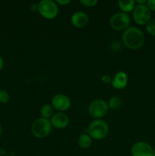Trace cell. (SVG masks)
I'll return each mask as SVG.
<instances>
[{
  "label": "cell",
  "instance_id": "6da1fadb",
  "mask_svg": "<svg viewBox=\"0 0 155 156\" xmlns=\"http://www.w3.org/2000/svg\"><path fill=\"white\" fill-rule=\"evenodd\" d=\"M123 44L129 50H138L143 47L145 41L144 33L136 27H129L122 35Z\"/></svg>",
  "mask_w": 155,
  "mask_h": 156
},
{
  "label": "cell",
  "instance_id": "7a4b0ae2",
  "mask_svg": "<svg viewBox=\"0 0 155 156\" xmlns=\"http://www.w3.org/2000/svg\"><path fill=\"white\" fill-rule=\"evenodd\" d=\"M87 133L92 140H102L109 133V126L103 119L94 120L88 126Z\"/></svg>",
  "mask_w": 155,
  "mask_h": 156
},
{
  "label": "cell",
  "instance_id": "3957f363",
  "mask_svg": "<svg viewBox=\"0 0 155 156\" xmlns=\"http://www.w3.org/2000/svg\"><path fill=\"white\" fill-rule=\"evenodd\" d=\"M52 125L48 119H36L31 125V133L33 136L38 139H43L48 136L52 131Z\"/></svg>",
  "mask_w": 155,
  "mask_h": 156
},
{
  "label": "cell",
  "instance_id": "277c9868",
  "mask_svg": "<svg viewBox=\"0 0 155 156\" xmlns=\"http://www.w3.org/2000/svg\"><path fill=\"white\" fill-rule=\"evenodd\" d=\"M37 12L46 19H54L59 14V6L52 0H42L37 4Z\"/></svg>",
  "mask_w": 155,
  "mask_h": 156
},
{
  "label": "cell",
  "instance_id": "5b68a950",
  "mask_svg": "<svg viewBox=\"0 0 155 156\" xmlns=\"http://www.w3.org/2000/svg\"><path fill=\"white\" fill-rule=\"evenodd\" d=\"M109 111L108 103L103 99H95L88 106V114L94 120L102 119Z\"/></svg>",
  "mask_w": 155,
  "mask_h": 156
},
{
  "label": "cell",
  "instance_id": "8992f818",
  "mask_svg": "<svg viewBox=\"0 0 155 156\" xmlns=\"http://www.w3.org/2000/svg\"><path fill=\"white\" fill-rule=\"evenodd\" d=\"M131 23L129 15L123 12H116L111 16L109 24L111 28L115 31L126 30L129 28Z\"/></svg>",
  "mask_w": 155,
  "mask_h": 156
},
{
  "label": "cell",
  "instance_id": "52a82bcc",
  "mask_svg": "<svg viewBox=\"0 0 155 156\" xmlns=\"http://www.w3.org/2000/svg\"><path fill=\"white\" fill-rule=\"evenodd\" d=\"M132 17L138 25H146L151 18V11L146 4L136 5L132 12Z\"/></svg>",
  "mask_w": 155,
  "mask_h": 156
},
{
  "label": "cell",
  "instance_id": "ba28073f",
  "mask_svg": "<svg viewBox=\"0 0 155 156\" xmlns=\"http://www.w3.org/2000/svg\"><path fill=\"white\" fill-rule=\"evenodd\" d=\"M51 105L54 110L63 113L71 108V102L68 96L63 94H57L51 99Z\"/></svg>",
  "mask_w": 155,
  "mask_h": 156
},
{
  "label": "cell",
  "instance_id": "9c48e42d",
  "mask_svg": "<svg viewBox=\"0 0 155 156\" xmlns=\"http://www.w3.org/2000/svg\"><path fill=\"white\" fill-rule=\"evenodd\" d=\"M153 147L146 142H137L131 149L132 156H153Z\"/></svg>",
  "mask_w": 155,
  "mask_h": 156
},
{
  "label": "cell",
  "instance_id": "30bf717a",
  "mask_svg": "<svg viewBox=\"0 0 155 156\" xmlns=\"http://www.w3.org/2000/svg\"><path fill=\"white\" fill-rule=\"evenodd\" d=\"M90 21L88 14L82 11H78L74 12L71 17V23L74 27L83 28L86 27Z\"/></svg>",
  "mask_w": 155,
  "mask_h": 156
},
{
  "label": "cell",
  "instance_id": "8fae6325",
  "mask_svg": "<svg viewBox=\"0 0 155 156\" xmlns=\"http://www.w3.org/2000/svg\"><path fill=\"white\" fill-rule=\"evenodd\" d=\"M50 123L52 126L55 129H62L68 126L69 123V118L68 116L64 113H56L53 114V117L50 118Z\"/></svg>",
  "mask_w": 155,
  "mask_h": 156
},
{
  "label": "cell",
  "instance_id": "7c38bea8",
  "mask_svg": "<svg viewBox=\"0 0 155 156\" xmlns=\"http://www.w3.org/2000/svg\"><path fill=\"white\" fill-rule=\"evenodd\" d=\"M112 88L115 89L121 90L126 88L128 84V76L125 72L119 71L115 74L114 77L112 79Z\"/></svg>",
  "mask_w": 155,
  "mask_h": 156
},
{
  "label": "cell",
  "instance_id": "4fadbf2b",
  "mask_svg": "<svg viewBox=\"0 0 155 156\" xmlns=\"http://www.w3.org/2000/svg\"><path fill=\"white\" fill-rule=\"evenodd\" d=\"M118 6L121 12L128 14L133 12L136 6V3L135 0H119L118 2Z\"/></svg>",
  "mask_w": 155,
  "mask_h": 156
},
{
  "label": "cell",
  "instance_id": "5bb4252c",
  "mask_svg": "<svg viewBox=\"0 0 155 156\" xmlns=\"http://www.w3.org/2000/svg\"><path fill=\"white\" fill-rule=\"evenodd\" d=\"M91 144H92V139L88 133H83L79 136L78 139V145L81 149H88L91 147Z\"/></svg>",
  "mask_w": 155,
  "mask_h": 156
},
{
  "label": "cell",
  "instance_id": "9a60e30c",
  "mask_svg": "<svg viewBox=\"0 0 155 156\" xmlns=\"http://www.w3.org/2000/svg\"><path fill=\"white\" fill-rule=\"evenodd\" d=\"M40 113L41 117L50 120V118L54 114V108H53V106L51 105H47L46 104V105H44L40 108Z\"/></svg>",
  "mask_w": 155,
  "mask_h": 156
},
{
  "label": "cell",
  "instance_id": "2e32d148",
  "mask_svg": "<svg viewBox=\"0 0 155 156\" xmlns=\"http://www.w3.org/2000/svg\"><path fill=\"white\" fill-rule=\"evenodd\" d=\"M108 103L109 109L112 110V111H116L122 105V100L119 96H112L109 98Z\"/></svg>",
  "mask_w": 155,
  "mask_h": 156
},
{
  "label": "cell",
  "instance_id": "e0dca14e",
  "mask_svg": "<svg viewBox=\"0 0 155 156\" xmlns=\"http://www.w3.org/2000/svg\"><path fill=\"white\" fill-rule=\"evenodd\" d=\"M146 30L149 34L155 37V18L150 19V21L146 24Z\"/></svg>",
  "mask_w": 155,
  "mask_h": 156
},
{
  "label": "cell",
  "instance_id": "ac0fdd59",
  "mask_svg": "<svg viewBox=\"0 0 155 156\" xmlns=\"http://www.w3.org/2000/svg\"><path fill=\"white\" fill-rule=\"evenodd\" d=\"M9 94L4 89H0V103L6 104L9 101Z\"/></svg>",
  "mask_w": 155,
  "mask_h": 156
},
{
  "label": "cell",
  "instance_id": "d6986e66",
  "mask_svg": "<svg viewBox=\"0 0 155 156\" xmlns=\"http://www.w3.org/2000/svg\"><path fill=\"white\" fill-rule=\"evenodd\" d=\"M97 0H81L80 3L87 8H92L97 4Z\"/></svg>",
  "mask_w": 155,
  "mask_h": 156
},
{
  "label": "cell",
  "instance_id": "ffe728a7",
  "mask_svg": "<svg viewBox=\"0 0 155 156\" xmlns=\"http://www.w3.org/2000/svg\"><path fill=\"white\" fill-rule=\"evenodd\" d=\"M147 7L149 8L150 11H153L155 12V0H148L147 1Z\"/></svg>",
  "mask_w": 155,
  "mask_h": 156
},
{
  "label": "cell",
  "instance_id": "44dd1931",
  "mask_svg": "<svg viewBox=\"0 0 155 156\" xmlns=\"http://www.w3.org/2000/svg\"><path fill=\"white\" fill-rule=\"evenodd\" d=\"M101 81L102 82H103L104 84H108V83H111L112 82V79L108 75H103V76L101 77Z\"/></svg>",
  "mask_w": 155,
  "mask_h": 156
},
{
  "label": "cell",
  "instance_id": "7402d4cb",
  "mask_svg": "<svg viewBox=\"0 0 155 156\" xmlns=\"http://www.w3.org/2000/svg\"><path fill=\"white\" fill-rule=\"evenodd\" d=\"M71 2L70 0H57L56 1V3L59 5H66L69 4Z\"/></svg>",
  "mask_w": 155,
  "mask_h": 156
},
{
  "label": "cell",
  "instance_id": "603a6c76",
  "mask_svg": "<svg viewBox=\"0 0 155 156\" xmlns=\"http://www.w3.org/2000/svg\"><path fill=\"white\" fill-rule=\"evenodd\" d=\"M135 3L136 5H144L147 4V1L146 0H136Z\"/></svg>",
  "mask_w": 155,
  "mask_h": 156
},
{
  "label": "cell",
  "instance_id": "cb8c5ba5",
  "mask_svg": "<svg viewBox=\"0 0 155 156\" xmlns=\"http://www.w3.org/2000/svg\"><path fill=\"white\" fill-rule=\"evenodd\" d=\"M3 66H4V60H3V58L0 56V72L3 69Z\"/></svg>",
  "mask_w": 155,
  "mask_h": 156
},
{
  "label": "cell",
  "instance_id": "d4e9b609",
  "mask_svg": "<svg viewBox=\"0 0 155 156\" xmlns=\"http://www.w3.org/2000/svg\"><path fill=\"white\" fill-rule=\"evenodd\" d=\"M2 125L1 123H0V136H1L2 135Z\"/></svg>",
  "mask_w": 155,
  "mask_h": 156
},
{
  "label": "cell",
  "instance_id": "484cf974",
  "mask_svg": "<svg viewBox=\"0 0 155 156\" xmlns=\"http://www.w3.org/2000/svg\"><path fill=\"white\" fill-rule=\"evenodd\" d=\"M153 156H155V150H154V152H153Z\"/></svg>",
  "mask_w": 155,
  "mask_h": 156
}]
</instances>
